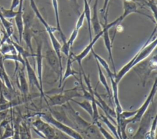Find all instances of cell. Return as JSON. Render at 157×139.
Here are the masks:
<instances>
[{"mask_svg": "<svg viewBox=\"0 0 157 139\" xmlns=\"http://www.w3.org/2000/svg\"><path fill=\"white\" fill-rule=\"evenodd\" d=\"M29 2H30L31 7L32 10H33V12L36 15V17L38 18V19L40 21L42 24L44 25V26L45 27V30H46V31H47V33H48V34L50 37L53 49L55 52V53H56V55H57V57L59 59L61 71L63 73V66H62V62H61V58L62 57H61V50H60L61 44L59 43V42L58 41V39H56V38L55 37V36L54 34V31H56V28H53V26H50L46 22V20L44 18V17L41 15L40 12H39V9H38L34 0H29Z\"/></svg>", "mask_w": 157, "mask_h": 139, "instance_id": "1", "label": "cell"}, {"mask_svg": "<svg viewBox=\"0 0 157 139\" xmlns=\"http://www.w3.org/2000/svg\"><path fill=\"white\" fill-rule=\"evenodd\" d=\"M74 97H82V95L77 92L76 87L62 91L59 94L48 97L47 104L51 106L63 105Z\"/></svg>", "mask_w": 157, "mask_h": 139, "instance_id": "2", "label": "cell"}, {"mask_svg": "<svg viewBox=\"0 0 157 139\" xmlns=\"http://www.w3.org/2000/svg\"><path fill=\"white\" fill-rule=\"evenodd\" d=\"M42 119H44V121L48 124H52L53 126H55L56 128L61 130V132H64V133L67 134V135L70 136L72 138L74 139H84L78 132L74 130L72 128H71L70 126L67 125L66 124L59 122L57 119H56L52 114H48L45 113H42L40 116Z\"/></svg>", "mask_w": 157, "mask_h": 139, "instance_id": "3", "label": "cell"}, {"mask_svg": "<svg viewBox=\"0 0 157 139\" xmlns=\"http://www.w3.org/2000/svg\"><path fill=\"white\" fill-rule=\"evenodd\" d=\"M123 13L122 14V15L121 16H120L118 18H117L114 21H113L112 22L110 23L111 25H112V26H115V25H118V24H120L121 23V22H122L127 16H128L129 15H130L132 13L140 14L141 15H143L148 17L153 22H154L155 25H156V22L153 19V17H151L147 14H145L138 10L137 4L133 1H126L123 0Z\"/></svg>", "mask_w": 157, "mask_h": 139, "instance_id": "4", "label": "cell"}, {"mask_svg": "<svg viewBox=\"0 0 157 139\" xmlns=\"http://www.w3.org/2000/svg\"><path fill=\"white\" fill-rule=\"evenodd\" d=\"M36 132L45 139H55L56 134L54 129L47 122L39 119L33 123Z\"/></svg>", "mask_w": 157, "mask_h": 139, "instance_id": "5", "label": "cell"}, {"mask_svg": "<svg viewBox=\"0 0 157 139\" xmlns=\"http://www.w3.org/2000/svg\"><path fill=\"white\" fill-rule=\"evenodd\" d=\"M45 58L50 66L52 68V69L57 75V77L59 78V87H61L62 85L61 80L63 77V73L61 71L59 59L53 49H48V50H47L45 52Z\"/></svg>", "mask_w": 157, "mask_h": 139, "instance_id": "6", "label": "cell"}, {"mask_svg": "<svg viewBox=\"0 0 157 139\" xmlns=\"http://www.w3.org/2000/svg\"><path fill=\"white\" fill-rule=\"evenodd\" d=\"M63 106L69 114V118L71 121H72V122L74 126H76L78 129H86L91 125V124L87 122L79 116V114L71 106L69 101L66 103V105H63Z\"/></svg>", "mask_w": 157, "mask_h": 139, "instance_id": "7", "label": "cell"}, {"mask_svg": "<svg viewBox=\"0 0 157 139\" xmlns=\"http://www.w3.org/2000/svg\"><path fill=\"white\" fill-rule=\"evenodd\" d=\"M156 81H157L156 79H155V82L153 83V85L152 86V88H151L147 99L145 100L143 105L137 109V113L136 114V115L134 117H132V118H130L131 122L135 123V122H139L141 120L142 116H144V114L146 112V111L147 109V108L150 105L151 100H153V97H154V96L156 93Z\"/></svg>", "mask_w": 157, "mask_h": 139, "instance_id": "8", "label": "cell"}, {"mask_svg": "<svg viewBox=\"0 0 157 139\" xmlns=\"http://www.w3.org/2000/svg\"><path fill=\"white\" fill-rule=\"evenodd\" d=\"M32 17L29 15H25L23 14V22H24V28L22 33V39L25 41L26 46L30 50L31 54L33 53V49L32 47V38L33 37V32L31 29Z\"/></svg>", "mask_w": 157, "mask_h": 139, "instance_id": "9", "label": "cell"}, {"mask_svg": "<svg viewBox=\"0 0 157 139\" xmlns=\"http://www.w3.org/2000/svg\"><path fill=\"white\" fill-rule=\"evenodd\" d=\"M25 60V67L26 69V71H27V74H28V80H29V83L31 86H35L36 87H37V89L39 90L40 92V95L41 96L42 98H44L45 101H46V103H47V100L45 97V93L44 92L42 91L40 87V84H39V82L37 78V76L34 71V70H33V68H32V66H31L28 58H23Z\"/></svg>", "mask_w": 157, "mask_h": 139, "instance_id": "10", "label": "cell"}, {"mask_svg": "<svg viewBox=\"0 0 157 139\" xmlns=\"http://www.w3.org/2000/svg\"><path fill=\"white\" fill-rule=\"evenodd\" d=\"M37 43V50L36 54V65H37V76L39 82L40 87L42 92H44L43 84H42V61H43V55L42 53V42L41 41L37 40L36 39Z\"/></svg>", "mask_w": 157, "mask_h": 139, "instance_id": "11", "label": "cell"}, {"mask_svg": "<svg viewBox=\"0 0 157 139\" xmlns=\"http://www.w3.org/2000/svg\"><path fill=\"white\" fill-rule=\"evenodd\" d=\"M103 34V30L99 33L97 34H95V36L92 39V40L90 42L89 44L78 54L77 55H73V62L74 61H77L81 70H83V68L82 66V62L83 59H84L87 55L90 53V52L91 50L92 49H93V46L95 44V43L97 42V41L102 36Z\"/></svg>", "mask_w": 157, "mask_h": 139, "instance_id": "12", "label": "cell"}, {"mask_svg": "<svg viewBox=\"0 0 157 139\" xmlns=\"http://www.w3.org/2000/svg\"><path fill=\"white\" fill-rule=\"evenodd\" d=\"M94 95L95 97V98L98 101L99 104L98 106L104 111V112L105 114V116H107L110 120L112 121H113V123L115 124H117L116 121L113 119V118H116V113L115 111L112 109L110 106L107 105V104L105 103V101L101 98L99 94L96 92V88L94 90Z\"/></svg>", "mask_w": 157, "mask_h": 139, "instance_id": "13", "label": "cell"}, {"mask_svg": "<svg viewBox=\"0 0 157 139\" xmlns=\"http://www.w3.org/2000/svg\"><path fill=\"white\" fill-rule=\"evenodd\" d=\"M23 1H24V0H20L18 10H17V14H16L15 17H14L15 25H16V26H17V28L18 30V33L20 42H21V40H22V33H23V28H24L23 9Z\"/></svg>", "mask_w": 157, "mask_h": 139, "instance_id": "14", "label": "cell"}, {"mask_svg": "<svg viewBox=\"0 0 157 139\" xmlns=\"http://www.w3.org/2000/svg\"><path fill=\"white\" fill-rule=\"evenodd\" d=\"M103 34L102 35V36H103V39H104V45L105 47L107 50V52L109 54V59L111 61V63L112 64L113 66V74H116V70H115V63H114V61H113V56H112V41L110 40V36H109V28L104 25L103 26Z\"/></svg>", "mask_w": 157, "mask_h": 139, "instance_id": "15", "label": "cell"}, {"mask_svg": "<svg viewBox=\"0 0 157 139\" xmlns=\"http://www.w3.org/2000/svg\"><path fill=\"white\" fill-rule=\"evenodd\" d=\"M112 89V97L113 98L115 105V113H116V118L117 119L119 117V115L123 111V109L120 105L119 98H118V85L117 82H115L114 80V77H110Z\"/></svg>", "mask_w": 157, "mask_h": 139, "instance_id": "16", "label": "cell"}, {"mask_svg": "<svg viewBox=\"0 0 157 139\" xmlns=\"http://www.w3.org/2000/svg\"><path fill=\"white\" fill-rule=\"evenodd\" d=\"M98 0H95L93 6V15L91 17V25L93 27V30L95 34H98L102 30L98 18Z\"/></svg>", "mask_w": 157, "mask_h": 139, "instance_id": "17", "label": "cell"}, {"mask_svg": "<svg viewBox=\"0 0 157 139\" xmlns=\"http://www.w3.org/2000/svg\"><path fill=\"white\" fill-rule=\"evenodd\" d=\"M52 4L54 10V14L55 15V20H56V31L59 32L60 37L61 38L63 44L66 43V38L63 32V30L61 29L60 21H59V9H58V0H52Z\"/></svg>", "mask_w": 157, "mask_h": 139, "instance_id": "18", "label": "cell"}, {"mask_svg": "<svg viewBox=\"0 0 157 139\" xmlns=\"http://www.w3.org/2000/svg\"><path fill=\"white\" fill-rule=\"evenodd\" d=\"M72 62H73V54L70 53L68 56L67 60L66 70H65L64 75H63V77H62L61 83L64 82V81H65L66 79H67L69 77H70L71 76H74L76 78L75 75L78 74V72H77L72 68Z\"/></svg>", "mask_w": 157, "mask_h": 139, "instance_id": "19", "label": "cell"}, {"mask_svg": "<svg viewBox=\"0 0 157 139\" xmlns=\"http://www.w3.org/2000/svg\"><path fill=\"white\" fill-rule=\"evenodd\" d=\"M84 3V9L83 12L85 13V19L86 20L88 23V33L90 37V41H91L93 39L92 37V31H91V10L90 6V3L88 2V0H83Z\"/></svg>", "mask_w": 157, "mask_h": 139, "instance_id": "20", "label": "cell"}, {"mask_svg": "<svg viewBox=\"0 0 157 139\" xmlns=\"http://www.w3.org/2000/svg\"><path fill=\"white\" fill-rule=\"evenodd\" d=\"M91 52H92V54H93L94 57L95 58L96 60L98 61V62L99 63V64L100 65V66H102L104 68V70L106 71V72H107V74H108L109 78H110V77H115V74H114L110 70V68H109V64L107 63V62L103 58H102L100 55H99L98 54H97L94 51L93 49H91Z\"/></svg>", "mask_w": 157, "mask_h": 139, "instance_id": "21", "label": "cell"}, {"mask_svg": "<svg viewBox=\"0 0 157 139\" xmlns=\"http://www.w3.org/2000/svg\"><path fill=\"white\" fill-rule=\"evenodd\" d=\"M96 65H97V67H98V74H99V82L102 84V85L104 87L107 94H108V96L109 97V100L110 101L111 100V98H112V93H111V90L110 89V87L108 85V83H107V79L104 74V73L102 72V69H101V67L100 66V65L99 64V63L98 62V61L96 60Z\"/></svg>", "mask_w": 157, "mask_h": 139, "instance_id": "22", "label": "cell"}, {"mask_svg": "<svg viewBox=\"0 0 157 139\" xmlns=\"http://www.w3.org/2000/svg\"><path fill=\"white\" fill-rule=\"evenodd\" d=\"M18 79H19V82H20V88L21 89V91L24 95H26L28 93L29 88H28V84L27 83V81L25 77V74L24 73V68H23L21 70H20L18 71Z\"/></svg>", "mask_w": 157, "mask_h": 139, "instance_id": "23", "label": "cell"}, {"mask_svg": "<svg viewBox=\"0 0 157 139\" xmlns=\"http://www.w3.org/2000/svg\"><path fill=\"white\" fill-rule=\"evenodd\" d=\"M99 119L108 127L109 130H110L112 133L115 137L116 139H120L119 137L118 133V130H117V127L115 126L114 124H113L112 123V122L110 121V119L107 116L101 114V115H99Z\"/></svg>", "mask_w": 157, "mask_h": 139, "instance_id": "24", "label": "cell"}, {"mask_svg": "<svg viewBox=\"0 0 157 139\" xmlns=\"http://www.w3.org/2000/svg\"><path fill=\"white\" fill-rule=\"evenodd\" d=\"M71 101L74 102L75 103L77 104L79 106H80L82 109H83L86 112H87L90 116L92 117L93 116V108H92V105H91V102H90V101H88V100H84L82 102H79V101H77L75 100H74V98L71 99Z\"/></svg>", "mask_w": 157, "mask_h": 139, "instance_id": "25", "label": "cell"}, {"mask_svg": "<svg viewBox=\"0 0 157 139\" xmlns=\"http://www.w3.org/2000/svg\"><path fill=\"white\" fill-rule=\"evenodd\" d=\"M145 4L148 6L153 15V19L156 22V14H157V6L155 0H148V1L144 0Z\"/></svg>", "mask_w": 157, "mask_h": 139, "instance_id": "26", "label": "cell"}, {"mask_svg": "<svg viewBox=\"0 0 157 139\" xmlns=\"http://www.w3.org/2000/svg\"><path fill=\"white\" fill-rule=\"evenodd\" d=\"M137 109L135 110V111H122L120 114L119 115V117L117 119V124L118 122L119 119H130L132 118V117H134L136 114L137 113Z\"/></svg>", "mask_w": 157, "mask_h": 139, "instance_id": "27", "label": "cell"}, {"mask_svg": "<svg viewBox=\"0 0 157 139\" xmlns=\"http://www.w3.org/2000/svg\"><path fill=\"white\" fill-rule=\"evenodd\" d=\"M95 124H96V125H98L99 131L101 132V133H102V135L104 137V138L105 139H115L104 128H103V127L101 125V123L99 121H97Z\"/></svg>", "mask_w": 157, "mask_h": 139, "instance_id": "28", "label": "cell"}, {"mask_svg": "<svg viewBox=\"0 0 157 139\" xmlns=\"http://www.w3.org/2000/svg\"><path fill=\"white\" fill-rule=\"evenodd\" d=\"M78 30H76L75 28H74V29L73 30V31H72V33H71V36H70L69 39L67 41H66L67 44L71 47L72 46V45H73V44H74L75 40L76 39V38H77V36H78Z\"/></svg>", "mask_w": 157, "mask_h": 139, "instance_id": "29", "label": "cell"}, {"mask_svg": "<svg viewBox=\"0 0 157 139\" xmlns=\"http://www.w3.org/2000/svg\"><path fill=\"white\" fill-rule=\"evenodd\" d=\"M85 19V13L83 11L82 13H80V14L78 15V20L76 22V25H75V28L77 30L79 31V30L82 28V26H83V22H84V20Z\"/></svg>", "mask_w": 157, "mask_h": 139, "instance_id": "30", "label": "cell"}, {"mask_svg": "<svg viewBox=\"0 0 157 139\" xmlns=\"http://www.w3.org/2000/svg\"><path fill=\"white\" fill-rule=\"evenodd\" d=\"M156 116H155L153 122L152 123V126L149 132L148 137H147V139H155V129H156Z\"/></svg>", "mask_w": 157, "mask_h": 139, "instance_id": "31", "label": "cell"}, {"mask_svg": "<svg viewBox=\"0 0 157 139\" xmlns=\"http://www.w3.org/2000/svg\"><path fill=\"white\" fill-rule=\"evenodd\" d=\"M71 2V7L74 11V12L76 14V15H79L80 14V6L78 3V0H69Z\"/></svg>", "mask_w": 157, "mask_h": 139, "instance_id": "32", "label": "cell"}, {"mask_svg": "<svg viewBox=\"0 0 157 139\" xmlns=\"http://www.w3.org/2000/svg\"><path fill=\"white\" fill-rule=\"evenodd\" d=\"M20 0H12L10 9L14 10L16 7H18L20 4Z\"/></svg>", "mask_w": 157, "mask_h": 139, "instance_id": "33", "label": "cell"}, {"mask_svg": "<svg viewBox=\"0 0 157 139\" xmlns=\"http://www.w3.org/2000/svg\"><path fill=\"white\" fill-rule=\"evenodd\" d=\"M109 1L110 0H104V4H103V7L100 10V11L101 12H102L104 14H105V12L106 10V9L108 8V4H109Z\"/></svg>", "mask_w": 157, "mask_h": 139, "instance_id": "34", "label": "cell"}, {"mask_svg": "<svg viewBox=\"0 0 157 139\" xmlns=\"http://www.w3.org/2000/svg\"><path fill=\"white\" fill-rule=\"evenodd\" d=\"M124 1H132L133 0H124Z\"/></svg>", "mask_w": 157, "mask_h": 139, "instance_id": "35", "label": "cell"}, {"mask_svg": "<svg viewBox=\"0 0 157 139\" xmlns=\"http://www.w3.org/2000/svg\"><path fill=\"white\" fill-rule=\"evenodd\" d=\"M1 31H0V44H1Z\"/></svg>", "mask_w": 157, "mask_h": 139, "instance_id": "36", "label": "cell"}]
</instances>
